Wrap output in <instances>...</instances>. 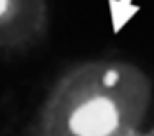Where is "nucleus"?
Masks as SVG:
<instances>
[{"instance_id": "nucleus-1", "label": "nucleus", "mask_w": 154, "mask_h": 136, "mask_svg": "<svg viewBox=\"0 0 154 136\" xmlns=\"http://www.w3.org/2000/svg\"><path fill=\"white\" fill-rule=\"evenodd\" d=\"M152 82L131 62L97 59L62 74L39 110L38 136H138Z\"/></svg>"}, {"instance_id": "nucleus-3", "label": "nucleus", "mask_w": 154, "mask_h": 136, "mask_svg": "<svg viewBox=\"0 0 154 136\" xmlns=\"http://www.w3.org/2000/svg\"><path fill=\"white\" fill-rule=\"evenodd\" d=\"M138 136H154V126L149 128V130H146V131H141Z\"/></svg>"}, {"instance_id": "nucleus-2", "label": "nucleus", "mask_w": 154, "mask_h": 136, "mask_svg": "<svg viewBox=\"0 0 154 136\" xmlns=\"http://www.w3.org/2000/svg\"><path fill=\"white\" fill-rule=\"evenodd\" d=\"M46 25V0H0V49H17L38 41Z\"/></svg>"}]
</instances>
